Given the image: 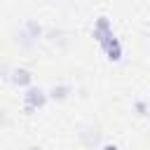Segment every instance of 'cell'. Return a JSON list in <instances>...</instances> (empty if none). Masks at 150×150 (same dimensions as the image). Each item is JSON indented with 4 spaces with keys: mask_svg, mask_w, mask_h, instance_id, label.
<instances>
[{
    "mask_svg": "<svg viewBox=\"0 0 150 150\" xmlns=\"http://www.w3.org/2000/svg\"><path fill=\"white\" fill-rule=\"evenodd\" d=\"M134 112H136L138 117L150 115V103H148L145 98H136V101H134Z\"/></svg>",
    "mask_w": 150,
    "mask_h": 150,
    "instance_id": "8",
    "label": "cell"
},
{
    "mask_svg": "<svg viewBox=\"0 0 150 150\" xmlns=\"http://www.w3.org/2000/svg\"><path fill=\"white\" fill-rule=\"evenodd\" d=\"M101 47V52L105 54V59L108 61H122V56H124V49H122V42H120V38L117 35H112V38H108L105 42H101L98 45Z\"/></svg>",
    "mask_w": 150,
    "mask_h": 150,
    "instance_id": "4",
    "label": "cell"
},
{
    "mask_svg": "<svg viewBox=\"0 0 150 150\" xmlns=\"http://www.w3.org/2000/svg\"><path fill=\"white\" fill-rule=\"evenodd\" d=\"M28 150H42V148H38V145H30V148H28Z\"/></svg>",
    "mask_w": 150,
    "mask_h": 150,
    "instance_id": "11",
    "label": "cell"
},
{
    "mask_svg": "<svg viewBox=\"0 0 150 150\" xmlns=\"http://www.w3.org/2000/svg\"><path fill=\"white\" fill-rule=\"evenodd\" d=\"M7 122H9V120H7V112L0 108V129H2V127H7Z\"/></svg>",
    "mask_w": 150,
    "mask_h": 150,
    "instance_id": "9",
    "label": "cell"
},
{
    "mask_svg": "<svg viewBox=\"0 0 150 150\" xmlns=\"http://www.w3.org/2000/svg\"><path fill=\"white\" fill-rule=\"evenodd\" d=\"M101 150H120V145H115V143H103Z\"/></svg>",
    "mask_w": 150,
    "mask_h": 150,
    "instance_id": "10",
    "label": "cell"
},
{
    "mask_svg": "<svg viewBox=\"0 0 150 150\" xmlns=\"http://www.w3.org/2000/svg\"><path fill=\"white\" fill-rule=\"evenodd\" d=\"M115 33H112V23H110V19L105 16V14H101V16H96V21H94V28H91V38L101 45V42H105L108 38H112Z\"/></svg>",
    "mask_w": 150,
    "mask_h": 150,
    "instance_id": "3",
    "label": "cell"
},
{
    "mask_svg": "<svg viewBox=\"0 0 150 150\" xmlns=\"http://www.w3.org/2000/svg\"><path fill=\"white\" fill-rule=\"evenodd\" d=\"M7 80L14 84V87H19V89H28L30 84H33V73L28 70V68H12L9 70V75H7Z\"/></svg>",
    "mask_w": 150,
    "mask_h": 150,
    "instance_id": "5",
    "label": "cell"
},
{
    "mask_svg": "<svg viewBox=\"0 0 150 150\" xmlns=\"http://www.w3.org/2000/svg\"><path fill=\"white\" fill-rule=\"evenodd\" d=\"M42 38H45V28H42L40 21H35V19H23L21 21L19 33H16V42L23 49H35Z\"/></svg>",
    "mask_w": 150,
    "mask_h": 150,
    "instance_id": "1",
    "label": "cell"
},
{
    "mask_svg": "<svg viewBox=\"0 0 150 150\" xmlns=\"http://www.w3.org/2000/svg\"><path fill=\"white\" fill-rule=\"evenodd\" d=\"M70 94H73V84H68V82H63V84H54V87L47 91V96H49L52 101H66Z\"/></svg>",
    "mask_w": 150,
    "mask_h": 150,
    "instance_id": "7",
    "label": "cell"
},
{
    "mask_svg": "<svg viewBox=\"0 0 150 150\" xmlns=\"http://www.w3.org/2000/svg\"><path fill=\"white\" fill-rule=\"evenodd\" d=\"M77 136H80L82 145L91 150V148H94V145L98 143V138H101V131H98V127H84V129H82V131H80Z\"/></svg>",
    "mask_w": 150,
    "mask_h": 150,
    "instance_id": "6",
    "label": "cell"
},
{
    "mask_svg": "<svg viewBox=\"0 0 150 150\" xmlns=\"http://www.w3.org/2000/svg\"><path fill=\"white\" fill-rule=\"evenodd\" d=\"M21 98H23V110H26V112H35V110L45 108L47 101H49L47 91L40 89V87H35V84H30L28 89H23V96H21Z\"/></svg>",
    "mask_w": 150,
    "mask_h": 150,
    "instance_id": "2",
    "label": "cell"
},
{
    "mask_svg": "<svg viewBox=\"0 0 150 150\" xmlns=\"http://www.w3.org/2000/svg\"><path fill=\"white\" fill-rule=\"evenodd\" d=\"M148 30H150V19H148Z\"/></svg>",
    "mask_w": 150,
    "mask_h": 150,
    "instance_id": "12",
    "label": "cell"
}]
</instances>
